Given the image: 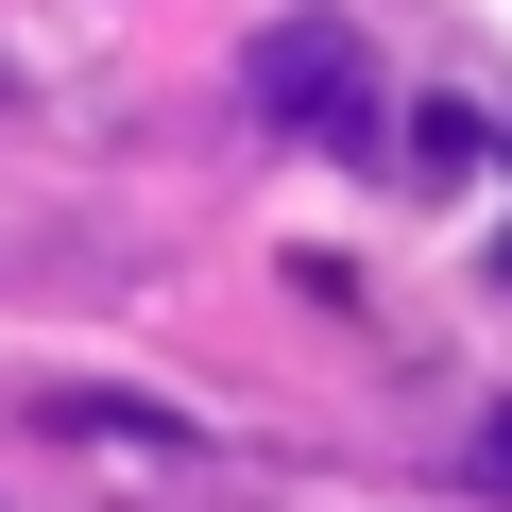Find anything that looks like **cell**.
Wrapping results in <instances>:
<instances>
[{
  "mask_svg": "<svg viewBox=\"0 0 512 512\" xmlns=\"http://www.w3.org/2000/svg\"><path fill=\"white\" fill-rule=\"evenodd\" d=\"M239 86L274 103L291 137H342V154L376 137V69H359V35H342V18H256V52H239Z\"/></svg>",
  "mask_w": 512,
  "mask_h": 512,
  "instance_id": "6da1fadb",
  "label": "cell"
},
{
  "mask_svg": "<svg viewBox=\"0 0 512 512\" xmlns=\"http://www.w3.org/2000/svg\"><path fill=\"white\" fill-rule=\"evenodd\" d=\"M461 495H495V512H512V410H478V427H461Z\"/></svg>",
  "mask_w": 512,
  "mask_h": 512,
  "instance_id": "7a4b0ae2",
  "label": "cell"
}]
</instances>
